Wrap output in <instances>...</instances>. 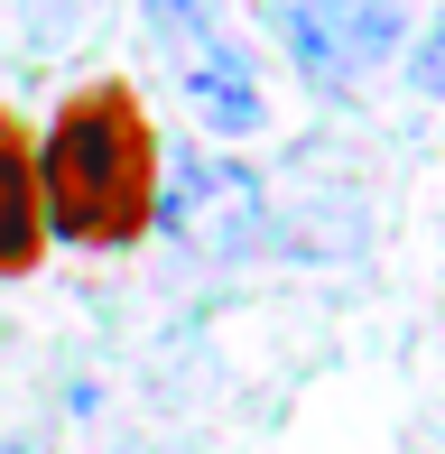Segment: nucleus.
<instances>
[{
    "label": "nucleus",
    "instance_id": "nucleus-7",
    "mask_svg": "<svg viewBox=\"0 0 445 454\" xmlns=\"http://www.w3.org/2000/svg\"><path fill=\"white\" fill-rule=\"evenodd\" d=\"M418 93H427V102H445V10H436V28L418 37Z\"/></svg>",
    "mask_w": 445,
    "mask_h": 454
},
{
    "label": "nucleus",
    "instance_id": "nucleus-6",
    "mask_svg": "<svg viewBox=\"0 0 445 454\" xmlns=\"http://www.w3.org/2000/svg\"><path fill=\"white\" fill-rule=\"evenodd\" d=\"M139 19H149L158 56H176V47H195V37L232 28V0H139Z\"/></svg>",
    "mask_w": 445,
    "mask_h": 454
},
{
    "label": "nucleus",
    "instance_id": "nucleus-4",
    "mask_svg": "<svg viewBox=\"0 0 445 454\" xmlns=\"http://www.w3.org/2000/svg\"><path fill=\"white\" fill-rule=\"evenodd\" d=\"M168 66H176V93H186V112L205 121V139H260V130H269L260 66H251V47H241L232 28H214V37H195V47H176Z\"/></svg>",
    "mask_w": 445,
    "mask_h": 454
},
{
    "label": "nucleus",
    "instance_id": "nucleus-5",
    "mask_svg": "<svg viewBox=\"0 0 445 454\" xmlns=\"http://www.w3.org/2000/svg\"><path fill=\"white\" fill-rule=\"evenodd\" d=\"M47 260V214H37V158L28 130L0 112V278H28Z\"/></svg>",
    "mask_w": 445,
    "mask_h": 454
},
{
    "label": "nucleus",
    "instance_id": "nucleus-1",
    "mask_svg": "<svg viewBox=\"0 0 445 454\" xmlns=\"http://www.w3.org/2000/svg\"><path fill=\"white\" fill-rule=\"evenodd\" d=\"M37 214H47V241H84V251H121V241L149 232L158 214V130L149 102L130 84H84L56 102L47 139H37Z\"/></svg>",
    "mask_w": 445,
    "mask_h": 454
},
{
    "label": "nucleus",
    "instance_id": "nucleus-2",
    "mask_svg": "<svg viewBox=\"0 0 445 454\" xmlns=\"http://www.w3.org/2000/svg\"><path fill=\"white\" fill-rule=\"evenodd\" d=\"M149 223H168L186 251H205V260H251V251H269L278 241V223H269V185H260V168H241V158H186L176 176H158V214Z\"/></svg>",
    "mask_w": 445,
    "mask_h": 454
},
{
    "label": "nucleus",
    "instance_id": "nucleus-3",
    "mask_svg": "<svg viewBox=\"0 0 445 454\" xmlns=\"http://www.w3.org/2000/svg\"><path fill=\"white\" fill-rule=\"evenodd\" d=\"M269 28H278V47L297 56L307 84L353 93V84H371L399 56L409 10H399V0H269Z\"/></svg>",
    "mask_w": 445,
    "mask_h": 454
}]
</instances>
